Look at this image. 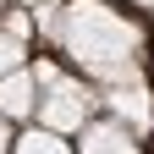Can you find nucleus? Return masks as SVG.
<instances>
[{"label":"nucleus","mask_w":154,"mask_h":154,"mask_svg":"<svg viewBox=\"0 0 154 154\" xmlns=\"http://www.w3.org/2000/svg\"><path fill=\"white\" fill-rule=\"evenodd\" d=\"M50 38L94 83H116V77L138 72V55H143V28L127 11H110L105 0H72L66 11H55Z\"/></svg>","instance_id":"obj_1"},{"label":"nucleus","mask_w":154,"mask_h":154,"mask_svg":"<svg viewBox=\"0 0 154 154\" xmlns=\"http://www.w3.org/2000/svg\"><path fill=\"white\" fill-rule=\"evenodd\" d=\"M94 105H99V94H94L83 77H66L55 72L50 83H38V127L44 132H61V138H72V132H83V121H94Z\"/></svg>","instance_id":"obj_2"},{"label":"nucleus","mask_w":154,"mask_h":154,"mask_svg":"<svg viewBox=\"0 0 154 154\" xmlns=\"http://www.w3.org/2000/svg\"><path fill=\"white\" fill-rule=\"evenodd\" d=\"M105 105H110V121H121L127 132H138V138L154 127V99H149V83H143L138 72L105 83Z\"/></svg>","instance_id":"obj_3"},{"label":"nucleus","mask_w":154,"mask_h":154,"mask_svg":"<svg viewBox=\"0 0 154 154\" xmlns=\"http://www.w3.org/2000/svg\"><path fill=\"white\" fill-rule=\"evenodd\" d=\"M72 154H143L138 149V132H127L121 121H83V132H77Z\"/></svg>","instance_id":"obj_4"},{"label":"nucleus","mask_w":154,"mask_h":154,"mask_svg":"<svg viewBox=\"0 0 154 154\" xmlns=\"http://www.w3.org/2000/svg\"><path fill=\"white\" fill-rule=\"evenodd\" d=\"M33 105H38V88H33V72L28 66H17V72L0 77V116H6V121H28Z\"/></svg>","instance_id":"obj_5"},{"label":"nucleus","mask_w":154,"mask_h":154,"mask_svg":"<svg viewBox=\"0 0 154 154\" xmlns=\"http://www.w3.org/2000/svg\"><path fill=\"white\" fill-rule=\"evenodd\" d=\"M11 154H72V143L61 132H44V127H28L22 138H11Z\"/></svg>","instance_id":"obj_6"},{"label":"nucleus","mask_w":154,"mask_h":154,"mask_svg":"<svg viewBox=\"0 0 154 154\" xmlns=\"http://www.w3.org/2000/svg\"><path fill=\"white\" fill-rule=\"evenodd\" d=\"M17 66H28V38H17V33L0 28V77L17 72Z\"/></svg>","instance_id":"obj_7"},{"label":"nucleus","mask_w":154,"mask_h":154,"mask_svg":"<svg viewBox=\"0 0 154 154\" xmlns=\"http://www.w3.org/2000/svg\"><path fill=\"white\" fill-rule=\"evenodd\" d=\"M0 28H6V33H17V38H28V33H33V17H28V11H11Z\"/></svg>","instance_id":"obj_8"},{"label":"nucleus","mask_w":154,"mask_h":154,"mask_svg":"<svg viewBox=\"0 0 154 154\" xmlns=\"http://www.w3.org/2000/svg\"><path fill=\"white\" fill-rule=\"evenodd\" d=\"M11 138H17V132H11V121H6V116H0V154H11Z\"/></svg>","instance_id":"obj_9"},{"label":"nucleus","mask_w":154,"mask_h":154,"mask_svg":"<svg viewBox=\"0 0 154 154\" xmlns=\"http://www.w3.org/2000/svg\"><path fill=\"white\" fill-rule=\"evenodd\" d=\"M22 6H33V11H38V6H50V0H22Z\"/></svg>","instance_id":"obj_10"},{"label":"nucleus","mask_w":154,"mask_h":154,"mask_svg":"<svg viewBox=\"0 0 154 154\" xmlns=\"http://www.w3.org/2000/svg\"><path fill=\"white\" fill-rule=\"evenodd\" d=\"M132 6H154V0H132Z\"/></svg>","instance_id":"obj_11"},{"label":"nucleus","mask_w":154,"mask_h":154,"mask_svg":"<svg viewBox=\"0 0 154 154\" xmlns=\"http://www.w3.org/2000/svg\"><path fill=\"white\" fill-rule=\"evenodd\" d=\"M0 6H6V0H0Z\"/></svg>","instance_id":"obj_12"}]
</instances>
